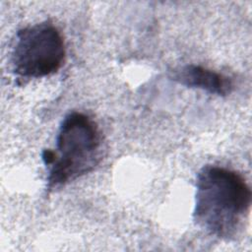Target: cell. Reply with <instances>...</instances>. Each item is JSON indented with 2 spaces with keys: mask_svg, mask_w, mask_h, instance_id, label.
<instances>
[{
  "mask_svg": "<svg viewBox=\"0 0 252 252\" xmlns=\"http://www.w3.org/2000/svg\"><path fill=\"white\" fill-rule=\"evenodd\" d=\"M251 189L235 170L206 165L197 174L194 220L221 239L234 237L251 207Z\"/></svg>",
  "mask_w": 252,
  "mask_h": 252,
  "instance_id": "1",
  "label": "cell"
},
{
  "mask_svg": "<svg viewBox=\"0 0 252 252\" xmlns=\"http://www.w3.org/2000/svg\"><path fill=\"white\" fill-rule=\"evenodd\" d=\"M41 158L47 167L48 192L93 171L102 158L97 124L83 112H69L59 126L55 151L44 150Z\"/></svg>",
  "mask_w": 252,
  "mask_h": 252,
  "instance_id": "2",
  "label": "cell"
},
{
  "mask_svg": "<svg viewBox=\"0 0 252 252\" xmlns=\"http://www.w3.org/2000/svg\"><path fill=\"white\" fill-rule=\"evenodd\" d=\"M66 54L61 32L52 23L28 26L19 30L11 53L14 73L24 79H37L56 73Z\"/></svg>",
  "mask_w": 252,
  "mask_h": 252,
  "instance_id": "3",
  "label": "cell"
},
{
  "mask_svg": "<svg viewBox=\"0 0 252 252\" xmlns=\"http://www.w3.org/2000/svg\"><path fill=\"white\" fill-rule=\"evenodd\" d=\"M171 79L188 88L199 89L220 96L229 94L234 88L229 77L195 64H187L175 69Z\"/></svg>",
  "mask_w": 252,
  "mask_h": 252,
  "instance_id": "4",
  "label": "cell"
}]
</instances>
